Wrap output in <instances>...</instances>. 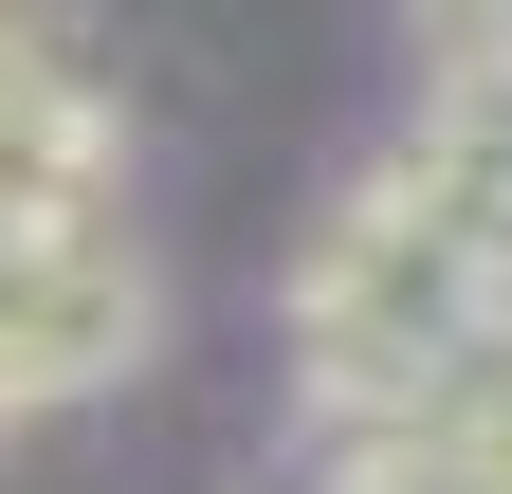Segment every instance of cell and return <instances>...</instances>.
<instances>
[{
  "mask_svg": "<svg viewBox=\"0 0 512 494\" xmlns=\"http://www.w3.org/2000/svg\"><path fill=\"white\" fill-rule=\"evenodd\" d=\"M147 348H165V257H147V220L0 238V440H55L74 403H128Z\"/></svg>",
  "mask_w": 512,
  "mask_h": 494,
  "instance_id": "cell-2",
  "label": "cell"
},
{
  "mask_svg": "<svg viewBox=\"0 0 512 494\" xmlns=\"http://www.w3.org/2000/svg\"><path fill=\"white\" fill-rule=\"evenodd\" d=\"M0 19H37V0H0Z\"/></svg>",
  "mask_w": 512,
  "mask_h": 494,
  "instance_id": "cell-4",
  "label": "cell"
},
{
  "mask_svg": "<svg viewBox=\"0 0 512 494\" xmlns=\"http://www.w3.org/2000/svg\"><path fill=\"white\" fill-rule=\"evenodd\" d=\"M275 330H293V403H311V440H348V421L439 403V385L494 348V275H476L458 220L403 202V165H348L330 202H311L293 275H275Z\"/></svg>",
  "mask_w": 512,
  "mask_h": 494,
  "instance_id": "cell-1",
  "label": "cell"
},
{
  "mask_svg": "<svg viewBox=\"0 0 512 494\" xmlns=\"http://www.w3.org/2000/svg\"><path fill=\"white\" fill-rule=\"evenodd\" d=\"M421 74H476V55H512V0H403Z\"/></svg>",
  "mask_w": 512,
  "mask_h": 494,
  "instance_id": "cell-3",
  "label": "cell"
}]
</instances>
